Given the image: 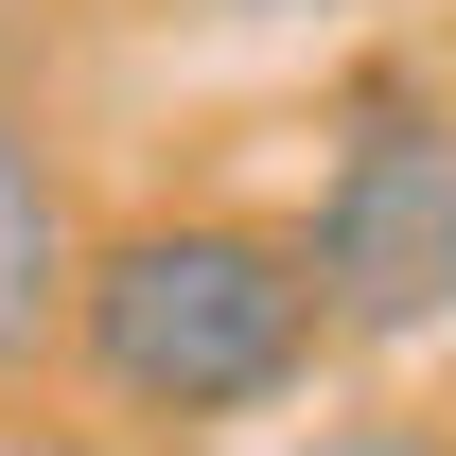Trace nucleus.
<instances>
[{"mask_svg":"<svg viewBox=\"0 0 456 456\" xmlns=\"http://www.w3.org/2000/svg\"><path fill=\"white\" fill-rule=\"evenodd\" d=\"M298 456H456V421L439 403H351V421H316Z\"/></svg>","mask_w":456,"mask_h":456,"instance_id":"obj_4","label":"nucleus"},{"mask_svg":"<svg viewBox=\"0 0 456 456\" xmlns=\"http://www.w3.org/2000/svg\"><path fill=\"white\" fill-rule=\"evenodd\" d=\"M70 281H88V246H70V175H53V123L0 88V387L70 351Z\"/></svg>","mask_w":456,"mask_h":456,"instance_id":"obj_3","label":"nucleus"},{"mask_svg":"<svg viewBox=\"0 0 456 456\" xmlns=\"http://www.w3.org/2000/svg\"><path fill=\"white\" fill-rule=\"evenodd\" d=\"M316 264H298V228H246V211H141L88 246V281H70V369L106 421H264V403L316 387Z\"/></svg>","mask_w":456,"mask_h":456,"instance_id":"obj_1","label":"nucleus"},{"mask_svg":"<svg viewBox=\"0 0 456 456\" xmlns=\"http://www.w3.org/2000/svg\"><path fill=\"white\" fill-rule=\"evenodd\" d=\"M298 264H316L334 351H421V334H456V88L351 70L334 159H316V211H298Z\"/></svg>","mask_w":456,"mask_h":456,"instance_id":"obj_2","label":"nucleus"},{"mask_svg":"<svg viewBox=\"0 0 456 456\" xmlns=\"http://www.w3.org/2000/svg\"><path fill=\"white\" fill-rule=\"evenodd\" d=\"M193 18H316V0H193Z\"/></svg>","mask_w":456,"mask_h":456,"instance_id":"obj_5","label":"nucleus"}]
</instances>
